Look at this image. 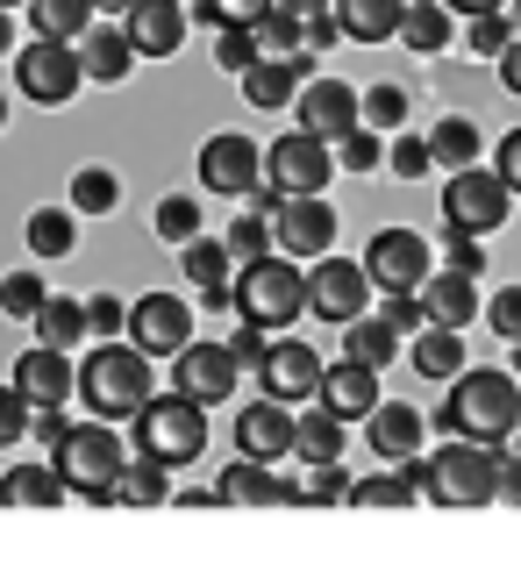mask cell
I'll return each mask as SVG.
<instances>
[{
  "mask_svg": "<svg viewBox=\"0 0 521 564\" xmlns=\"http://www.w3.org/2000/svg\"><path fill=\"white\" fill-rule=\"evenodd\" d=\"M436 429L457 443H508L521 429V379L500 372V365H465L451 379V400L436 408Z\"/></svg>",
  "mask_w": 521,
  "mask_h": 564,
  "instance_id": "1",
  "label": "cell"
},
{
  "mask_svg": "<svg viewBox=\"0 0 521 564\" xmlns=\"http://www.w3.org/2000/svg\"><path fill=\"white\" fill-rule=\"evenodd\" d=\"M229 307H236V322L279 336V329H293V322L307 315V272L293 258H279V250L272 258H250V264L229 272Z\"/></svg>",
  "mask_w": 521,
  "mask_h": 564,
  "instance_id": "2",
  "label": "cell"
},
{
  "mask_svg": "<svg viewBox=\"0 0 521 564\" xmlns=\"http://www.w3.org/2000/svg\"><path fill=\"white\" fill-rule=\"evenodd\" d=\"M151 358H143L137 344H94L79 358V400L94 408V422H137L143 408H151Z\"/></svg>",
  "mask_w": 521,
  "mask_h": 564,
  "instance_id": "3",
  "label": "cell"
},
{
  "mask_svg": "<svg viewBox=\"0 0 521 564\" xmlns=\"http://www.w3.org/2000/svg\"><path fill=\"white\" fill-rule=\"evenodd\" d=\"M414 479L436 508H493L500 500V451L493 443H457L451 451H428L414 457Z\"/></svg>",
  "mask_w": 521,
  "mask_h": 564,
  "instance_id": "4",
  "label": "cell"
},
{
  "mask_svg": "<svg viewBox=\"0 0 521 564\" xmlns=\"http://www.w3.org/2000/svg\"><path fill=\"white\" fill-rule=\"evenodd\" d=\"M200 451H207V408H193V400H178V393H151V408L137 414V451L129 457H143V465H158V471H178Z\"/></svg>",
  "mask_w": 521,
  "mask_h": 564,
  "instance_id": "5",
  "label": "cell"
},
{
  "mask_svg": "<svg viewBox=\"0 0 521 564\" xmlns=\"http://www.w3.org/2000/svg\"><path fill=\"white\" fill-rule=\"evenodd\" d=\"M122 465H129V451H122V436H115L108 422H72L65 443L51 451V471L65 479V494H86L94 508H100V494L115 486Z\"/></svg>",
  "mask_w": 521,
  "mask_h": 564,
  "instance_id": "6",
  "label": "cell"
},
{
  "mask_svg": "<svg viewBox=\"0 0 521 564\" xmlns=\"http://www.w3.org/2000/svg\"><path fill=\"white\" fill-rule=\"evenodd\" d=\"M336 180V151L329 143H315V137H301V129H286V137L264 151V200H322Z\"/></svg>",
  "mask_w": 521,
  "mask_h": 564,
  "instance_id": "7",
  "label": "cell"
},
{
  "mask_svg": "<svg viewBox=\"0 0 521 564\" xmlns=\"http://www.w3.org/2000/svg\"><path fill=\"white\" fill-rule=\"evenodd\" d=\"M508 215H514V193L500 186L486 165L451 172V186H443V236H457V243H486Z\"/></svg>",
  "mask_w": 521,
  "mask_h": 564,
  "instance_id": "8",
  "label": "cell"
},
{
  "mask_svg": "<svg viewBox=\"0 0 521 564\" xmlns=\"http://www.w3.org/2000/svg\"><path fill=\"white\" fill-rule=\"evenodd\" d=\"M357 264H365L371 293H386V301H414V293L428 286V272H436V250H428L422 229H379Z\"/></svg>",
  "mask_w": 521,
  "mask_h": 564,
  "instance_id": "9",
  "label": "cell"
},
{
  "mask_svg": "<svg viewBox=\"0 0 521 564\" xmlns=\"http://www.w3.org/2000/svg\"><path fill=\"white\" fill-rule=\"evenodd\" d=\"M14 86H22V100H36V108H72V94L86 86L79 72V51L72 43H14Z\"/></svg>",
  "mask_w": 521,
  "mask_h": 564,
  "instance_id": "10",
  "label": "cell"
},
{
  "mask_svg": "<svg viewBox=\"0 0 521 564\" xmlns=\"http://www.w3.org/2000/svg\"><path fill=\"white\" fill-rule=\"evenodd\" d=\"M236 386H243V365L229 358V344H207V336H193V344L172 358V393L193 400V408H221Z\"/></svg>",
  "mask_w": 521,
  "mask_h": 564,
  "instance_id": "11",
  "label": "cell"
},
{
  "mask_svg": "<svg viewBox=\"0 0 521 564\" xmlns=\"http://www.w3.org/2000/svg\"><path fill=\"white\" fill-rule=\"evenodd\" d=\"M122 344H137L143 358H178V350L193 344V301H178V293H143V301H129Z\"/></svg>",
  "mask_w": 521,
  "mask_h": 564,
  "instance_id": "12",
  "label": "cell"
},
{
  "mask_svg": "<svg viewBox=\"0 0 521 564\" xmlns=\"http://www.w3.org/2000/svg\"><path fill=\"white\" fill-rule=\"evenodd\" d=\"M200 186L229 193V200H250L264 186V151L243 137V129H221V137L200 143Z\"/></svg>",
  "mask_w": 521,
  "mask_h": 564,
  "instance_id": "13",
  "label": "cell"
},
{
  "mask_svg": "<svg viewBox=\"0 0 521 564\" xmlns=\"http://www.w3.org/2000/svg\"><path fill=\"white\" fill-rule=\"evenodd\" d=\"M264 221H272V250L293 258V264H301V258L322 264L336 250V207L329 200H279Z\"/></svg>",
  "mask_w": 521,
  "mask_h": 564,
  "instance_id": "14",
  "label": "cell"
},
{
  "mask_svg": "<svg viewBox=\"0 0 521 564\" xmlns=\"http://www.w3.org/2000/svg\"><path fill=\"white\" fill-rule=\"evenodd\" d=\"M293 129L336 151V143L357 129V86H344V79H307L301 94H293Z\"/></svg>",
  "mask_w": 521,
  "mask_h": 564,
  "instance_id": "15",
  "label": "cell"
},
{
  "mask_svg": "<svg viewBox=\"0 0 521 564\" xmlns=\"http://www.w3.org/2000/svg\"><path fill=\"white\" fill-rule=\"evenodd\" d=\"M365 301H371L365 264H350V258H322L315 272H307V315H322V322H336V329H350V322L365 315Z\"/></svg>",
  "mask_w": 521,
  "mask_h": 564,
  "instance_id": "16",
  "label": "cell"
},
{
  "mask_svg": "<svg viewBox=\"0 0 521 564\" xmlns=\"http://www.w3.org/2000/svg\"><path fill=\"white\" fill-rule=\"evenodd\" d=\"M258 386H264V400H279V408H301V400H315V393H322V358H315V344H301V336H279V344L264 350V365H258Z\"/></svg>",
  "mask_w": 521,
  "mask_h": 564,
  "instance_id": "17",
  "label": "cell"
},
{
  "mask_svg": "<svg viewBox=\"0 0 521 564\" xmlns=\"http://www.w3.org/2000/svg\"><path fill=\"white\" fill-rule=\"evenodd\" d=\"M293 422H301V414L279 408V400H250V408L236 414V457H243V465L279 471L293 457Z\"/></svg>",
  "mask_w": 521,
  "mask_h": 564,
  "instance_id": "18",
  "label": "cell"
},
{
  "mask_svg": "<svg viewBox=\"0 0 521 564\" xmlns=\"http://www.w3.org/2000/svg\"><path fill=\"white\" fill-rule=\"evenodd\" d=\"M14 393L29 400V408H65V400H79V365L65 358V350H22V358H14Z\"/></svg>",
  "mask_w": 521,
  "mask_h": 564,
  "instance_id": "19",
  "label": "cell"
},
{
  "mask_svg": "<svg viewBox=\"0 0 521 564\" xmlns=\"http://www.w3.org/2000/svg\"><path fill=\"white\" fill-rule=\"evenodd\" d=\"M186 8L178 0H137L129 8V22H122V36H129V51H137V65L143 57H172L178 43H186Z\"/></svg>",
  "mask_w": 521,
  "mask_h": 564,
  "instance_id": "20",
  "label": "cell"
},
{
  "mask_svg": "<svg viewBox=\"0 0 521 564\" xmlns=\"http://www.w3.org/2000/svg\"><path fill=\"white\" fill-rule=\"evenodd\" d=\"M215 500L221 508H301V479H279V471L236 457V465L215 479Z\"/></svg>",
  "mask_w": 521,
  "mask_h": 564,
  "instance_id": "21",
  "label": "cell"
},
{
  "mask_svg": "<svg viewBox=\"0 0 521 564\" xmlns=\"http://www.w3.org/2000/svg\"><path fill=\"white\" fill-rule=\"evenodd\" d=\"M322 414H336V422H371V408H379V372H365V365H322V393H315Z\"/></svg>",
  "mask_w": 521,
  "mask_h": 564,
  "instance_id": "22",
  "label": "cell"
},
{
  "mask_svg": "<svg viewBox=\"0 0 521 564\" xmlns=\"http://www.w3.org/2000/svg\"><path fill=\"white\" fill-rule=\"evenodd\" d=\"M422 436H428V422L408 408V400H379L371 422H365V443L386 457V465H414V457H422Z\"/></svg>",
  "mask_w": 521,
  "mask_h": 564,
  "instance_id": "23",
  "label": "cell"
},
{
  "mask_svg": "<svg viewBox=\"0 0 521 564\" xmlns=\"http://www.w3.org/2000/svg\"><path fill=\"white\" fill-rule=\"evenodd\" d=\"M414 301H422V315H428V329H457L465 336L471 329V315H479V286H471V279H457V272H428V286L414 293Z\"/></svg>",
  "mask_w": 521,
  "mask_h": 564,
  "instance_id": "24",
  "label": "cell"
},
{
  "mask_svg": "<svg viewBox=\"0 0 521 564\" xmlns=\"http://www.w3.org/2000/svg\"><path fill=\"white\" fill-rule=\"evenodd\" d=\"M72 51H79V72H86L94 86H122L129 72H137V51H129L122 29H100V22H94L79 43H72Z\"/></svg>",
  "mask_w": 521,
  "mask_h": 564,
  "instance_id": "25",
  "label": "cell"
},
{
  "mask_svg": "<svg viewBox=\"0 0 521 564\" xmlns=\"http://www.w3.org/2000/svg\"><path fill=\"white\" fill-rule=\"evenodd\" d=\"M250 51H258V65H286V57H301V8H258L250 14Z\"/></svg>",
  "mask_w": 521,
  "mask_h": 564,
  "instance_id": "26",
  "label": "cell"
},
{
  "mask_svg": "<svg viewBox=\"0 0 521 564\" xmlns=\"http://www.w3.org/2000/svg\"><path fill=\"white\" fill-rule=\"evenodd\" d=\"M172 500V471L143 465V457H129L122 471H115V486L100 494V508H165Z\"/></svg>",
  "mask_w": 521,
  "mask_h": 564,
  "instance_id": "27",
  "label": "cell"
},
{
  "mask_svg": "<svg viewBox=\"0 0 521 564\" xmlns=\"http://www.w3.org/2000/svg\"><path fill=\"white\" fill-rule=\"evenodd\" d=\"M408 51H422V57H436V51H451V8L443 0H408L400 8V29H393Z\"/></svg>",
  "mask_w": 521,
  "mask_h": 564,
  "instance_id": "28",
  "label": "cell"
},
{
  "mask_svg": "<svg viewBox=\"0 0 521 564\" xmlns=\"http://www.w3.org/2000/svg\"><path fill=\"white\" fill-rule=\"evenodd\" d=\"M293 457H301L307 471L315 465H344V422H336V414H301V422H293Z\"/></svg>",
  "mask_w": 521,
  "mask_h": 564,
  "instance_id": "29",
  "label": "cell"
},
{
  "mask_svg": "<svg viewBox=\"0 0 521 564\" xmlns=\"http://www.w3.org/2000/svg\"><path fill=\"white\" fill-rule=\"evenodd\" d=\"M422 143H428V165H451V172H471V165H479V129H471L465 115H443Z\"/></svg>",
  "mask_w": 521,
  "mask_h": 564,
  "instance_id": "30",
  "label": "cell"
},
{
  "mask_svg": "<svg viewBox=\"0 0 521 564\" xmlns=\"http://www.w3.org/2000/svg\"><path fill=\"white\" fill-rule=\"evenodd\" d=\"M57 500H65V479L51 465H14L0 479V508H57Z\"/></svg>",
  "mask_w": 521,
  "mask_h": 564,
  "instance_id": "31",
  "label": "cell"
},
{
  "mask_svg": "<svg viewBox=\"0 0 521 564\" xmlns=\"http://www.w3.org/2000/svg\"><path fill=\"white\" fill-rule=\"evenodd\" d=\"M393 350H400V336L386 329L379 315H357L350 329H344V365H365V372H386V365H393Z\"/></svg>",
  "mask_w": 521,
  "mask_h": 564,
  "instance_id": "32",
  "label": "cell"
},
{
  "mask_svg": "<svg viewBox=\"0 0 521 564\" xmlns=\"http://www.w3.org/2000/svg\"><path fill=\"white\" fill-rule=\"evenodd\" d=\"M29 22H36L43 43H79L86 29H94V0H36Z\"/></svg>",
  "mask_w": 521,
  "mask_h": 564,
  "instance_id": "33",
  "label": "cell"
},
{
  "mask_svg": "<svg viewBox=\"0 0 521 564\" xmlns=\"http://www.w3.org/2000/svg\"><path fill=\"white\" fill-rule=\"evenodd\" d=\"M414 372L451 386L457 372H465V336H457V329H422V336H414Z\"/></svg>",
  "mask_w": 521,
  "mask_h": 564,
  "instance_id": "34",
  "label": "cell"
},
{
  "mask_svg": "<svg viewBox=\"0 0 521 564\" xmlns=\"http://www.w3.org/2000/svg\"><path fill=\"white\" fill-rule=\"evenodd\" d=\"M29 329L43 336V350H72L86 336V301H65V293H51V301L36 307V322Z\"/></svg>",
  "mask_w": 521,
  "mask_h": 564,
  "instance_id": "35",
  "label": "cell"
},
{
  "mask_svg": "<svg viewBox=\"0 0 521 564\" xmlns=\"http://www.w3.org/2000/svg\"><path fill=\"white\" fill-rule=\"evenodd\" d=\"M336 29L357 36V43H386L400 29V0H344V8H336Z\"/></svg>",
  "mask_w": 521,
  "mask_h": 564,
  "instance_id": "36",
  "label": "cell"
},
{
  "mask_svg": "<svg viewBox=\"0 0 521 564\" xmlns=\"http://www.w3.org/2000/svg\"><path fill=\"white\" fill-rule=\"evenodd\" d=\"M29 250L36 258H72L79 250V215L72 207H36L29 215Z\"/></svg>",
  "mask_w": 521,
  "mask_h": 564,
  "instance_id": "37",
  "label": "cell"
},
{
  "mask_svg": "<svg viewBox=\"0 0 521 564\" xmlns=\"http://www.w3.org/2000/svg\"><path fill=\"white\" fill-rule=\"evenodd\" d=\"M115 207H122L115 165H79L72 172V215H115Z\"/></svg>",
  "mask_w": 521,
  "mask_h": 564,
  "instance_id": "38",
  "label": "cell"
},
{
  "mask_svg": "<svg viewBox=\"0 0 521 564\" xmlns=\"http://www.w3.org/2000/svg\"><path fill=\"white\" fill-rule=\"evenodd\" d=\"M414 494H422L414 465H393V471H379V479H357V486H350L357 508H414Z\"/></svg>",
  "mask_w": 521,
  "mask_h": 564,
  "instance_id": "39",
  "label": "cell"
},
{
  "mask_svg": "<svg viewBox=\"0 0 521 564\" xmlns=\"http://www.w3.org/2000/svg\"><path fill=\"white\" fill-rule=\"evenodd\" d=\"M151 229H158V243L186 250L193 236H200V200H193V193H165V200L151 207Z\"/></svg>",
  "mask_w": 521,
  "mask_h": 564,
  "instance_id": "40",
  "label": "cell"
},
{
  "mask_svg": "<svg viewBox=\"0 0 521 564\" xmlns=\"http://www.w3.org/2000/svg\"><path fill=\"white\" fill-rule=\"evenodd\" d=\"M400 122H408V94H400V86H365V94H357V129L393 137Z\"/></svg>",
  "mask_w": 521,
  "mask_h": 564,
  "instance_id": "41",
  "label": "cell"
},
{
  "mask_svg": "<svg viewBox=\"0 0 521 564\" xmlns=\"http://www.w3.org/2000/svg\"><path fill=\"white\" fill-rule=\"evenodd\" d=\"M178 264H186V279L193 286H229V250H221V236H193L186 250H178Z\"/></svg>",
  "mask_w": 521,
  "mask_h": 564,
  "instance_id": "42",
  "label": "cell"
},
{
  "mask_svg": "<svg viewBox=\"0 0 521 564\" xmlns=\"http://www.w3.org/2000/svg\"><path fill=\"white\" fill-rule=\"evenodd\" d=\"M221 250H229V264H250V258H272V221L250 207V215L229 221V236H221Z\"/></svg>",
  "mask_w": 521,
  "mask_h": 564,
  "instance_id": "43",
  "label": "cell"
},
{
  "mask_svg": "<svg viewBox=\"0 0 521 564\" xmlns=\"http://www.w3.org/2000/svg\"><path fill=\"white\" fill-rule=\"evenodd\" d=\"M51 301V286H43L36 272H8L0 279V315H14V322H36V307Z\"/></svg>",
  "mask_w": 521,
  "mask_h": 564,
  "instance_id": "44",
  "label": "cell"
},
{
  "mask_svg": "<svg viewBox=\"0 0 521 564\" xmlns=\"http://www.w3.org/2000/svg\"><path fill=\"white\" fill-rule=\"evenodd\" d=\"M508 43H514V22H508V14H493V8L471 14V36H465L471 57H493V65H500V57H508Z\"/></svg>",
  "mask_w": 521,
  "mask_h": 564,
  "instance_id": "45",
  "label": "cell"
},
{
  "mask_svg": "<svg viewBox=\"0 0 521 564\" xmlns=\"http://www.w3.org/2000/svg\"><path fill=\"white\" fill-rule=\"evenodd\" d=\"M350 486H357V479H350L344 465H315V471L301 479V500H307V508H344Z\"/></svg>",
  "mask_w": 521,
  "mask_h": 564,
  "instance_id": "46",
  "label": "cell"
},
{
  "mask_svg": "<svg viewBox=\"0 0 521 564\" xmlns=\"http://www.w3.org/2000/svg\"><path fill=\"white\" fill-rule=\"evenodd\" d=\"M336 172H386V137H371V129H350V137L336 143Z\"/></svg>",
  "mask_w": 521,
  "mask_h": 564,
  "instance_id": "47",
  "label": "cell"
},
{
  "mask_svg": "<svg viewBox=\"0 0 521 564\" xmlns=\"http://www.w3.org/2000/svg\"><path fill=\"white\" fill-rule=\"evenodd\" d=\"M86 336H108V344H122V336H129V307L115 301V293L86 301Z\"/></svg>",
  "mask_w": 521,
  "mask_h": 564,
  "instance_id": "48",
  "label": "cell"
},
{
  "mask_svg": "<svg viewBox=\"0 0 521 564\" xmlns=\"http://www.w3.org/2000/svg\"><path fill=\"white\" fill-rule=\"evenodd\" d=\"M215 65L236 72V79L258 65V51H250V22H236V29H221V36H215Z\"/></svg>",
  "mask_w": 521,
  "mask_h": 564,
  "instance_id": "49",
  "label": "cell"
},
{
  "mask_svg": "<svg viewBox=\"0 0 521 564\" xmlns=\"http://www.w3.org/2000/svg\"><path fill=\"white\" fill-rule=\"evenodd\" d=\"M486 322H493V336H508V344H521V286H500L493 301L479 307Z\"/></svg>",
  "mask_w": 521,
  "mask_h": 564,
  "instance_id": "50",
  "label": "cell"
},
{
  "mask_svg": "<svg viewBox=\"0 0 521 564\" xmlns=\"http://www.w3.org/2000/svg\"><path fill=\"white\" fill-rule=\"evenodd\" d=\"M29 414H36V408H29L14 386H0V451H14V443L29 436Z\"/></svg>",
  "mask_w": 521,
  "mask_h": 564,
  "instance_id": "51",
  "label": "cell"
},
{
  "mask_svg": "<svg viewBox=\"0 0 521 564\" xmlns=\"http://www.w3.org/2000/svg\"><path fill=\"white\" fill-rule=\"evenodd\" d=\"M386 172H400V180H422V172H436V165H428V143H422V137H393Z\"/></svg>",
  "mask_w": 521,
  "mask_h": 564,
  "instance_id": "52",
  "label": "cell"
},
{
  "mask_svg": "<svg viewBox=\"0 0 521 564\" xmlns=\"http://www.w3.org/2000/svg\"><path fill=\"white\" fill-rule=\"evenodd\" d=\"M336 36H344V29H336V8H301V43L307 51H336Z\"/></svg>",
  "mask_w": 521,
  "mask_h": 564,
  "instance_id": "53",
  "label": "cell"
},
{
  "mask_svg": "<svg viewBox=\"0 0 521 564\" xmlns=\"http://www.w3.org/2000/svg\"><path fill=\"white\" fill-rule=\"evenodd\" d=\"M379 322H386V329H393V336H422V329H428L422 301H386V307H379Z\"/></svg>",
  "mask_w": 521,
  "mask_h": 564,
  "instance_id": "54",
  "label": "cell"
},
{
  "mask_svg": "<svg viewBox=\"0 0 521 564\" xmlns=\"http://www.w3.org/2000/svg\"><path fill=\"white\" fill-rule=\"evenodd\" d=\"M493 180L508 186V193H521V129H508V137H500V151H493Z\"/></svg>",
  "mask_w": 521,
  "mask_h": 564,
  "instance_id": "55",
  "label": "cell"
},
{
  "mask_svg": "<svg viewBox=\"0 0 521 564\" xmlns=\"http://www.w3.org/2000/svg\"><path fill=\"white\" fill-rule=\"evenodd\" d=\"M272 344H279V336H264V329H250V322H243V329L229 336V358L236 365H264V350H272Z\"/></svg>",
  "mask_w": 521,
  "mask_h": 564,
  "instance_id": "56",
  "label": "cell"
},
{
  "mask_svg": "<svg viewBox=\"0 0 521 564\" xmlns=\"http://www.w3.org/2000/svg\"><path fill=\"white\" fill-rule=\"evenodd\" d=\"M65 408H36V414H29V436H36V443H51V451H57V443H65Z\"/></svg>",
  "mask_w": 521,
  "mask_h": 564,
  "instance_id": "57",
  "label": "cell"
},
{
  "mask_svg": "<svg viewBox=\"0 0 521 564\" xmlns=\"http://www.w3.org/2000/svg\"><path fill=\"white\" fill-rule=\"evenodd\" d=\"M451 272L457 279H479L486 272V243H457V236H451Z\"/></svg>",
  "mask_w": 521,
  "mask_h": 564,
  "instance_id": "58",
  "label": "cell"
},
{
  "mask_svg": "<svg viewBox=\"0 0 521 564\" xmlns=\"http://www.w3.org/2000/svg\"><path fill=\"white\" fill-rule=\"evenodd\" d=\"M500 500H514V508H521V457L514 451L500 457Z\"/></svg>",
  "mask_w": 521,
  "mask_h": 564,
  "instance_id": "59",
  "label": "cell"
},
{
  "mask_svg": "<svg viewBox=\"0 0 521 564\" xmlns=\"http://www.w3.org/2000/svg\"><path fill=\"white\" fill-rule=\"evenodd\" d=\"M500 86H508V94L521 100V36L508 43V57H500Z\"/></svg>",
  "mask_w": 521,
  "mask_h": 564,
  "instance_id": "60",
  "label": "cell"
},
{
  "mask_svg": "<svg viewBox=\"0 0 521 564\" xmlns=\"http://www.w3.org/2000/svg\"><path fill=\"white\" fill-rule=\"evenodd\" d=\"M0 51H14V14L0 8Z\"/></svg>",
  "mask_w": 521,
  "mask_h": 564,
  "instance_id": "61",
  "label": "cell"
},
{
  "mask_svg": "<svg viewBox=\"0 0 521 564\" xmlns=\"http://www.w3.org/2000/svg\"><path fill=\"white\" fill-rule=\"evenodd\" d=\"M514 379H521V344H514Z\"/></svg>",
  "mask_w": 521,
  "mask_h": 564,
  "instance_id": "62",
  "label": "cell"
},
{
  "mask_svg": "<svg viewBox=\"0 0 521 564\" xmlns=\"http://www.w3.org/2000/svg\"><path fill=\"white\" fill-rule=\"evenodd\" d=\"M514 457H521V429H514Z\"/></svg>",
  "mask_w": 521,
  "mask_h": 564,
  "instance_id": "63",
  "label": "cell"
},
{
  "mask_svg": "<svg viewBox=\"0 0 521 564\" xmlns=\"http://www.w3.org/2000/svg\"><path fill=\"white\" fill-rule=\"evenodd\" d=\"M0 122H8V100H0Z\"/></svg>",
  "mask_w": 521,
  "mask_h": 564,
  "instance_id": "64",
  "label": "cell"
}]
</instances>
